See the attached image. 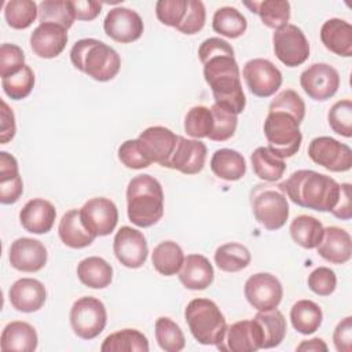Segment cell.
<instances>
[{"label":"cell","mask_w":352,"mask_h":352,"mask_svg":"<svg viewBox=\"0 0 352 352\" xmlns=\"http://www.w3.org/2000/svg\"><path fill=\"white\" fill-rule=\"evenodd\" d=\"M212 28L220 36L236 38L246 32L248 21L245 15L234 7L217 8L213 14Z\"/></svg>","instance_id":"obj_40"},{"label":"cell","mask_w":352,"mask_h":352,"mask_svg":"<svg viewBox=\"0 0 352 352\" xmlns=\"http://www.w3.org/2000/svg\"><path fill=\"white\" fill-rule=\"evenodd\" d=\"M308 157L330 172H346L352 168V150L330 136H318L308 146Z\"/></svg>","instance_id":"obj_10"},{"label":"cell","mask_w":352,"mask_h":352,"mask_svg":"<svg viewBox=\"0 0 352 352\" xmlns=\"http://www.w3.org/2000/svg\"><path fill=\"white\" fill-rule=\"evenodd\" d=\"M296 349L300 352H327V345L322 338H312L301 341Z\"/></svg>","instance_id":"obj_58"},{"label":"cell","mask_w":352,"mask_h":352,"mask_svg":"<svg viewBox=\"0 0 352 352\" xmlns=\"http://www.w3.org/2000/svg\"><path fill=\"white\" fill-rule=\"evenodd\" d=\"M67 44V30L56 23H40L30 34L32 51L44 59L56 58Z\"/></svg>","instance_id":"obj_21"},{"label":"cell","mask_w":352,"mask_h":352,"mask_svg":"<svg viewBox=\"0 0 352 352\" xmlns=\"http://www.w3.org/2000/svg\"><path fill=\"white\" fill-rule=\"evenodd\" d=\"M252 256L246 246L230 242L219 246L214 252V263L224 272H238L250 264Z\"/></svg>","instance_id":"obj_39"},{"label":"cell","mask_w":352,"mask_h":352,"mask_svg":"<svg viewBox=\"0 0 352 352\" xmlns=\"http://www.w3.org/2000/svg\"><path fill=\"white\" fill-rule=\"evenodd\" d=\"M292 239L304 249H315L323 238V224L314 216L300 214L289 227Z\"/></svg>","instance_id":"obj_35"},{"label":"cell","mask_w":352,"mask_h":352,"mask_svg":"<svg viewBox=\"0 0 352 352\" xmlns=\"http://www.w3.org/2000/svg\"><path fill=\"white\" fill-rule=\"evenodd\" d=\"M223 352H256L263 349V333L254 319H245L227 327L224 340L217 345Z\"/></svg>","instance_id":"obj_17"},{"label":"cell","mask_w":352,"mask_h":352,"mask_svg":"<svg viewBox=\"0 0 352 352\" xmlns=\"http://www.w3.org/2000/svg\"><path fill=\"white\" fill-rule=\"evenodd\" d=\"M214 271L210 261L202 254H188L184 257L179 271V280L186 289L204 290L213 282Z\"/></svg>","instance_id":"obj_25"},{"label":"cell","mask_w":352,"mask_h":352,"mask_svg":"<svg viewBox=\"0 0 352 352\" xmlns=\"http://www.w3.org/2000/svg\"><path fill=\"white\" fill-rule=\"evenodd\" d=\"M38 16V6L32 0H10L4 7V18L12 29H26Z\"/></svg>","instance_id":"obj_42"},{"label":"cell","mask_w":352,"mask_h":352,"mask_svg":"<svg viewBox=\"0 0 352 352\" xmlns=\"http://www.w3.org/2000/svg\"><path fill=\"white\" fill-rule=\"evenodd\" d=\"M82 224L95 236L111 234L118 221V209L116 204L104 197L88 199L80 209Z\"/></svg>","instance_id":"obj_14"},{"label":"cell","mask_w":352,"mask_h":352,"mask_svg":"<svg viewBox=\"0 0 352 352\" xmlns=\"http://www.w3.org/2000/svg\"><path fill=\"white\" fill-rule=\"evenodd\" d=\"M334 346L338 352H351L352 351V318H344L333 333Z\"/></svg>","instance_id":"obj_54"},{"label":"cell","mask_w":352,"mask_h":352,"mask_svg":"<svg viewBox=\"0 0 352 352\" xmlns=\"http://www.w3.org/2000/svg\"><path fill=\"white\" fill-rule=\"evenodd\" d=\"M151 261L158 274L172 276L180 271L184 261V253L176 242L164 241L154 248Z\"/></svg>","instance_id":"obj_37"},{"label":"cell","mask_w":352,"mask_h":352,"mask_svg":"<svg viewBox=\"0 0 352 352\" xmlns=\"http://www.w3.org/2000/svg\"><path fill=\"white\" fill-rule=\"evenodd\" d=\"M250 161L254 175L264 182H276L286 170L283 158L275 155L268 147H257L252 153Z\"/></svg>","instance_id":"obj_38"},{"label":"cell","mask_w":352,"mask_h":352,"mask_svg":"<svg viewBox=\"0 0 352 352\" xmlns=\"http://www.w3.org/2000/svg\"><path fill=\"white\" fill-rule=\"evenodd\" d=\"M8 298L16 311L30 314L38 311L44 305L47 290L40 280L22 278L12 283L8 290Z\"/></svg>","instance_id":"obj_22"},{"label":"cell","mask_w":352,"mask_h":352,"mask_svg":"<svg viewBox=\"0 0 352 352\" xmlns=\"http://www.w3.org/2000/svg\"><path fill=\"white\" fill-rule=\"evenodd\" d=\"M268 111L289 113L301 124L305 117V103L296 91L285 89L271 100Z\"/></svg>","instance_id":"obj_48"},{"label":"cell","mask_w":352,"mask_h":352,"mask_svg":"<svg viewBox=\"0 0 352 352\" xmlns=\"http://www.w3.org/2000/svg\"><path fill=\"white\" fill-rule=\"evenodd\" d=\"M264 135L268 148L279 158H289L297 154L301 147L302 135L300 122L285 111H268L264 121Z\"/></svg>","instance_id":"obj_7"},{"label":"cell","mask_w":352,"mask_h":352,"mask_svg":"<svg viewBox=\"0 0 352 352\" xmlns=\"http://www.w3.org/2000/svg\"><path fill=\"white\" fill-rule=\"evenodd\" d=\"M107 322L104 304L92 296L80 297L70 309V324L74 334L82 340L98 337Z\"/></svg>","instance_id":"obj_8"},{"label":"cell","mask_w":352,"mask_h":352,"mask_svg":"<svg viewBox=\"0 0 352 352\" xmlns=\"http://www.w3.org/2000/svg\"><path fill=\"white\" fill-rule=\"evenodd\" d=\"M278 187L293 204L318 212H331L341 191V184L333 177L311 169L293 172Z\"/></svg>","instance_id":"obj_2"},{"label":"cell","mask_w":352,"mask_h":352,"mask_svg":"<svg viewBox=\"0 0 352 352\" xmlns=\"http://www.w3.org/2000/svg\"><path fill=\"white\" fill-rule=\"evenodd\" d=\"M184 319L199 344L217 346L224 340L228 326L214 301L209 298L191 300L184 309Z\"/></svg>","instance_id":"obj_5"},{"label":"cell","mask_w":352,"mask_h":352,"mask_svg":"<svg viewBox=\"0 0 352 352\" xmlns=\"http://www.w3.org/2000/svg\"><path fill=\"white\" fill-rule=\"evenodd\" d=\"M243 292L248 302L257 311L278 308L283 297L282 283L270 272H257L249 276Z\"/></svg>","instance_id":"obj_12"},{"label":"cell","mask_w":352,"mask_h":352,"mask_svg":"<svg viewBox=\"0 0 352 352\" xmlns=\"http://www.w3.org/2000/svg\"><path fill=\"white\" fill-rule=\"evenodd\" d=\"M274 52L287 67L302 65L309 56V43L304 32L292 23L275 30L272 34Z\"/></svg>","instance_id":"obj_9"},{"label":"cell","mask_w":352,"mask_h":352,"mask_svg":"<svg viewBox=\"0 0 352 352\" xmlns=\"http://www.w3.org/2000/svg\"><path fill=\"white\" fill-rule=\"evenodd\" d=\"M254 219L268 231L282 228L289 219V202L278 186L257 184L250 191Z\"/></svg>","instance_id":"obj_6"},{"label":"cell","mask_w":352,"mask_h":352,"mask_svg":"<svg viewBox=\"0 0 352 352\" xmlns=\"http://www.w3.org/2000/svg\"><path fill=\"white\" fill-rule=\"evenodd\" d=\"M38 337L32 324L22 320H14L6 324L1 331L0 348L3 352H33L37 348Z\"/></svg>","instance_id":"obj_27"},{"label":"cell","mask_w":352,"mask_h":352,"mask_svg":"<svg viewBox=\"0 0 352 352\" xmlns=\"http://www.w3.org/2000/svg\"><path fill=\"white\" fill-rule=\"evenodd\" d=\"M118 160L129 169H143L153 162L144 154L138 139H129L118 147Z\"/></svg>","instance_id":"obj_50"},{"label":"cell","mask_w":352,"mask_h":352,"mask_svg":"<svg viewBox=\"0 0 352 352\" xmlns=\"http://www.w3.org/2000/svg\"><path fill=\"white\" fill-rule=\"evenodd\" d=\"M1 87L8 98L14 100L25 99L34 87V73L30 66L25 65L19 72L1 78Z\"/></svg>","instance_id":"obj_44"},{"label":"cell","mask_w":352,"mask_h":352,"mask_svg":"<svg viewBox=\"0 0 352 352\" xmlns=\"http://www.w3.org/2000/svg\"><path fill=\"white\" fill-rule=\"evenodd\" d=\"M205 19L206 11L204 3L199 0H188L184 19L176 28V30H179L183 34H195L204 28Z\"/></svg>","instance_id":"obj_52"},{"label":"cell","mask_w":352,"mask_h":352,"mask_svg":"<svg viewBox=\"0 0 352 352\" xmlns=\"http://www.w3.org/2000/svg\"><path fill=\"white\" fill-rule=\"evenodd\" d=\"M210 111L213 116V126L208 138L213 142H224L232 138L238 125L236 114L216 103L210 107Z\"/></svg>","instance_id":"obj_46"},{"label":"cell","mask_w":352,"mask_h":352,"mask_svg":"<svg viewBox=\"0 0 352 352\" xmlns=\"http://www.w3.org/2000/svg\"><path fill=\"white\" fill-rule=\"evenodd\" d=\"M333 216L341 220H349L352 217V205H351V184L342 183L338 197V202L331 210Z\"/></svg>","instance_id":"obj_56"},{"label":"cell","mask_w":352,"mask_h":352,"mask_svg":"<svg viewBox=\"0 0 352 352\" xmlns=\"http://www.w3.org/2000/svg\"><path fill=\"white\" fill-rule=\"evenodd\" d=\"M213 126V116L206 106L191 107L184 118V131L194 139L208 138Z\"/></svg>","instance_id":"obj_45"},{"label":"cell","mask_w":352,"mask_h":352,"mask_svg":"<svg viewBox=\"0 0 352 352\" xmlns=\"http://www.w3.org/2000/svg\"><path fill=\"white\" fill-rule=\"evenodd\" d=\"M210 169L219 179L236 182L246 173V161L236 150L219 148L210 158Z\"/></svg>","instance_id":"obj_30"},{"label":"cell","mask_w":352,"mask_h":352,"mask_svg":"<svg viewBox=\"0 0 352 352\" xmlns=\"http://www.w3.org/2000/svg\"><path fill=\"white\" fill-rule=\"evenodd\" d=\"M263 333V349H270L280 345L286 336V319L280 311L268 309L258 311L253 318Z\"/></svg>","instance_id":"obj_33"},{"label":"cell","mask_w":352,"mask_h":352,"mask_svg":"<svg viewBox=\"0 0 352 352\" xmlns=\"http://www.w3.org/2000/svg\"><path fill=\"white\" fill-rule=\"evenodd\" d=\"M198 56L204 65V77L212 89L214 103L236 116L241 114L245 110L246 98L231 44L220 37H209L201 43Z\"/></svg>","instance_id":"obj_1"},{"label":"cell","mask_w":352,"mask_h":352,"mask_svg":"<svg viewBox=\"0 0 352 352\" xmlns=\"http://www.w3.org/2000/svg\"><path fill=\"white\" fill-rule=\"evenodd\" d=\"M15 116L8 104L1 100V129H0V143L6 144L15 136Z\"/></svg>","instance_id":"obj_55"},{"label":"cell","mask_w":352,"mask_h":352,"mask_svg":"<svg viewBox=\"0 0 352 352\" xmlns=\"http://www.w3.org/2000/svg\"><path fill=\"white\" fill-rule=\"evenodd\" d=\"M308 286L318 296H330L337 287V276L333 270L318 267L309 274Z\"/></svg>","instance_id":"obj_53"},{"label":"cell","mask_w":352,"mask_h":352,"mask_svg":"<svg viewBox=\"0 0 352 352\" xmlns=\"http://www.w3.org/2000/svg\"><path fill=\"white\" fill-rule=\"evenodd\" d=\"M76 19L73 3L69 0H43L38 4L40 23L50 22L63 26L66 30L72 28Z\"/></svg>","instance_id":"obj_41"},{"label":"cell","mask_w":352,"mask_h":352,"mask_svg":"<svg viewBox=\"0 0 352 352\" xmlns=\"http://www.w3.org/2000/svg\"><path fill=\"white\" fill-rule=\"evenodd\" d=\"M47 249L45 246L33 238H18L15 239L8 252V260L12 268L22 272H37L47 264Z\"/></svg>","instance_id":"obj_19"},{"label":"cell","mask_w":352,"mask_h":352,"mask_svg":"<svg viewBox=\"0 0 352 352\" xmlns=\"http://www.w3.org/2000/svg\"><path fill=\"white\" fill-rule=\"evenodd\" d=\"M188 0H160L155 4L158 21L166 26L177 28L184 19Z\"/></svg>","instance_id":"obj_49"},{"label":"cell","mask_w":352,"mask_h":352,"mask_svg":"<svg viewBox=\"0 0 352 352\" xmlns=\"http://www.w3.org/2000/svg\"><path fill=\"white\" fill-rule=\"evenodd\" d=\"M23 192V182L19 175L16 158L7 151L0 153V202L15 204Z\"/></svg>","instance_id":"obj_28"},{"label":"cell","mask_w":352,"mask_h":352,"mask_svg":"<svg viewBox=\"0 0 352 352\" xmlns=\"http://www.w3.org/2000/svg\"><path fill=\"white\" fill-rule=\"evenodd\" d=\"M56 217L55 206L43 198L28 201L19 212L22 227L32 234H47L51 231Z\"/></svg>","instance_id":"obj_23"},{"label":"cell","mask_w":352,"mask_h":352,"mask_svg":"<svg viewBox=\"0 0 352 352\" xmlns=\"http://www.w3.org/2000/svg\"><path fill=\"white\" fill-rule=\"evenodd\" d=\"M300 84L311 99L323 102L334 96L340 88V74L329 63H314L301 73Z\"/></svg>","instance_id":"obj_13"},{"label":"cell","mask_w":352,"mask_h":352,"mask_svg":"<svg viewBox=\"0 0 352 352\" xmlns=\"http://www.w3.org/2000/svg\"><path fill=\"white\" fill-rule=\"evenodd\" d=\"M155 340L165 352H179L186 345L180 326L166 316H161L155 322Z\"/></svg>","instance_id":"obj_43"},{"label":"cell","mask_w":352,"mask_h":352,"mask_svg":"<svg viewBox=\"0 0 352 352\" xmlns=\"http://www.w3.org/2000/svg\"><path fill=\"white\" fill-rule=\"evenodd\" d=\"M70 60L76 69L96 81L113 80L121 69L118 52L96 38H81L70 50Z\"/></svg>","instance_id":"obj_4"},{"label":"cell","mask_w":352,"mask_h":352,"mask_svg":"<svg viewBox=\"0 0 352 352\" xmlns=\"http://www.w3.org/2000/svg\"><path fill=\"white\" fill-rule=\"evenodd\" d=\"M113 250L117 260L126 268H140L148 254V246L143 232L128 226L117 231L113 241Z\"/></svg>","instance_id":"obj_15"},{"label":"cell","mask_w":352,"mask_h":352,"mask_svg":"<svg viewBox=\"0 0 352 352\" xmlns=\"http://www.w3.org/2000/svg\"><path fill=\"white\" fill-rule=\"evenodd\" d=\"M25 66V54L16 44L4 43L0 47V76L8 77Z\"/></svg>","instance_id":"obj_51"},{"label":"cell","mask_w":352,"mask_h":352,"mask_svg":"<svg viewBox=\"0 0 352 352\" xmlns=\"http://www.w3.org/2000/svg\"><path fill=\"white\" fill-rule=\"evenodd\" d=\"M322 44L333 54L349 58L352 56V26L349 22L331 18L320 28Z\"/></svg>","instance_id":"obj_26"},{"label":"cell","mask_w":352,"mask_h":352,"mask_svg":"<svg viewBox=\"0 0 352 352\" xmlns=\"http://www.w3.org/2000/svg\"><path fill=\"white\" fill-rule=\"evenodd\" d=\"M104 33L114 41L126 44L140 38L144 30L140 15L126 7L111 8L103 21Z\"/></svg>","instance_id":"obj_16"},{"label":"cell","mask_w":352,"mask_h":352,"mask_svg":"<svg viewBox=\"0 0 352 352\" xmlns=\"http://www.w3.org/2000/svg\"><path fill=\"white\" fill-rule=\"evenodd\" d=\"M128 219L138 227H151L164 216L161 183L150 175L135 176L126 187Z\"/></svg>","instance_id":"obj_3"},{"label":"cell","mask_w":352,"mask_h":352,"mask_svg":"<svg viewBox=\"0 0 352 352\" xmlns=\"http://www.w3.org/2000/svg\"><path fill=\"white\" fill-rule=\"evenodd\" d=\"M242 76L249 91L258 98L272 96L282 85L280 70L272 62L263 58L248 60Z\"/></svg>","instance_id":"obj_11"},{"label":"cell","mask_w":352,"mask_h":352,"mask_svg":"<svg viewBox=\"0 0 352 352\" xmlns=\"http://www.w3.org/2000/svg\"><path fill=\"white\" fill-rule=\"evenodd\" d=\"M327 121L333 132L344 138L352 136V102L351 99H344L336 102L329 113Z\"/></svg>","instance_id":"obj_47"},{"label":"cell","mask_w":352,"mask_h":352,"mask_svg":"<svg viewBox=\"0 0 352 352\" xmlns=\"http://www.w3.org/2000/svg\"><path fill=\"white\" fill-rule=\"evenodd\" d=\"M177 139L179 135H175L169 128L160 125L146 128L138 138L147 158L165 168L175 151Z\"/></svg>","instance_id":"obj_18"},{"label":"cell","mask_w":352,"mask_h":352,"mask_svg":"<svg viewBox=\"0 0 352 352\" xmlns=\"http://www.w3.org/2000/svg\"><path fill=\"white\" fill-rule=\"evenodd\" d=\"M252 12H256L261 22L270 29H280L287 25L290 19V3L286 0H264V1H245Z\"/></svg>","instance_id":"obj_32"},{"label":"cell","mask_w":352,"mask_h":352,"mask_svg":"<svg viewBox=\"0 0 352 352\" xmlns=\"http://www.w3.org/2000/svg\"><path fill=\"white\" fill-rule=\"evenodd\" d=\"M206 153L208 148L201 140L179 136L166 168L176 169L184 175H197L204 169Z\"/></svg>","instance_id":"obj_20"},{"label":"cell","mask_w":352,"mask_h":352,"mask_svg":"<svg viewBox=\"0 0 352 352\" xmlns=\"http://www.w3.org/2000/svg\"><path fill=\"white\" fill-rule=\"evenodd\" d=\"M77 276L91 289H104L113 280V267L104 258L91 256L78 263Z\"/></svg>","instance_id":"obj_31"},{"label":"cell","mask_w":352,"mask_h":352,"mask_svg":"<svg viewBox=\"0 0 352 352\" xmlns=\"http://www.w3.org/2000/svg\"><path fill=\"white\" fill-rule=\"evenodd\" d=\"M102 352H147L148 341L143 333L136 329H122L109 334L102 345Z\"/></svg>","instance_id":"obj_36"},{"label":"cell","mask_w":352,"mask_h":352,"mask_svg":"<svg viewBox=\"0 0 352 352\" xmlns=\"http://www.w3.org/2000/svg\"><path fill=\"white\" fill-rule=\"evenodd\" d=\"M318 254L331 264H345L352 256V239L348 231L330 226L324 228L323 238L316 246Z\"/></svg>","instance_id":"obj_24"},{"label":"cell","mask_w":352,"mask_h":352,"mask_svg":"<svg viewBox=\"0 0 352 352\" xmlns=\"http://www.w3.org/2000/svg\"><path fill=\"white\" fill-rule=\"evenodd\" d=\"M73 8L76 19L78 21H92L95 19L102 10V3L88 1V0H73Z\"/></svg>","instance_id":"obj_57"},{"label":"cell","mask_w":352,"mask_h":352,"mask_svg":"<svg viewBox=\"0 0 352 352\" xmlns=\"http://www.w3.org/2000/svg\"><path fill=\"white\" fill-rule=\"evenodd\" d=\"M290 320L296 331L308 336L320 327L323 312L316 302L311 300H298L290 309Z\"/></svg>","instance_id":"obj_34"},{"label":"cell","mask_w":352,"mask_h":352,"mask_svg":"<svg viewBox=\"0 0 352 352\" xmlns=\"http://www.w3.org/2000/svg\"><path fill=\"white\" fill-rule=\"evenodd\" d=\"M58 234L60 241L73 249H82L89 246L94 239L96 238L92 232L87 230V227L82 224L80 209H70L66 212L58 227Z\"/></svg>","instance_id":"obj_29"}]
</instances>
